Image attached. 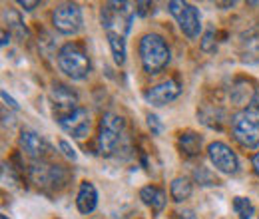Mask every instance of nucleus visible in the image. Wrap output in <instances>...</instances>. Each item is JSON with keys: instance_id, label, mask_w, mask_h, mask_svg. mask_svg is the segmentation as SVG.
<instances>
[{"instance_id": "obj_1", "label": "nucleus", "mask_w": 259, "mask_h": 219, "mask_svg": "<svg viewBox=\"0 0 259 219\" xmlns=\"http://www.w3.org/2000/svg\"><path fill=\"white\" fill-rule=\"evenodd\" d=\"M138 52H140V62H142L144 72L150 76L160 74L162 70L167 68V64L171 60L169 44L165 42L163 36L156 34V32H148L140 38Z\"/></svg>"}, {"instance_id": "obj_2", "label": "nucleus", "mask_w": 259, "mask_h": 219, "mask_svg": "<svg viewBox=\"0 0 259 219\" xmlns=\"http://www.w3.org/2000/svg\"><path fill=\"white\" fill-rule=\"evenodd\" d=\"M231 134L243 148H259V102L231 116Z\"/></svg>"}, {"instance_id": "obj_3", "label": "nucleus", "mask_w": 259, "mask_h": 219, "mask_svg": "<svg viewBox=\"0 0 259 219\" xmlns=\"http://www.w3.org/2000/svg\"><path fill=\"white\" fill-rule=\"evenodd\" d=\"M58 68L70 80H86L92 72V62L86 48L80 42H66L58 50Z\"/></svg>"}, {"instance_id": "obj_4", "label": "nucleus", "mask_w": 259, "mask_h": 219, "mask_svg": "<svg viewBox=\"0 0 259 219\" xmlns=\"http://www.w3.org/2000/svg\"><path fill=\"white\" fill-rule=\"evenodd\" d=\"M28 176H30V182L34 186L46 191V193L62 189L66 186V182L70 180V171L62 163H54V161H46V159L32 161Z\"/></svg>"}, {"instance_id": "obj_5", "label": "nucleus", "mask_w": 259, "mask_h": 219, "mask_svg": "<svg viewBox=\"0 0 259 219\" xmlns=\"http://www.w3.org/2000/svg\"><path fill=\"white\" fill-rule=\"evenodd\" d=\"M126 132V120L120 114L106 112L100 118V129L96 138V150L100 156L110 157L114 152H118L120 142Z\"/></svg>"}, {"instance_id": "obj_6", "label": "nucleus", "mask_w": 259, "mask_h": 219, "mask_svg": "<svg viewBox=\"0 0 259 219\" xmlns=\"http://www.w3.org/2000/svg\"><path fill=\"white\" fill-rule=\"evenodd\" d=\"M136 16V4L132 2H106L100 8V24L106 32L126 36Z\"/></svg>"}, {"instance_id": "obj_7", "label": "nucleus", "mask_w": 259, "mask_h": 219, "mask_svg": "<svg viewBox=\"0 0 259 219\" xmlns=\"http://www.w3.org/2000/svg\"><path fill=\"white\" fill-rule=\"evenodd\" d=\"M52 26L64 36H74L84 26V14L80 4L62 2L52 10Z\"/></svg>"}, {"instance_id": "obj_8", "label": "nucleus", "mask_w": 259, "mask_h": 219, "mask_svg": "<svg viewBox=\"0 0 259 219\" xmlns=\"http://www.w3.org/2000/svg\"><path fill=\"white\" fill-rule=\"evenodd\" d=\"M167 10L176 18L180 30L184 32L190 40L199 36V32H201V16H199V10L195 8L194 4L184 2V0H171V2H167Z\"/></svg>"}, {"instance_id": "obj_9", "label": "nucleus", "mask_w": 259, "mask_h": 219, "mask_svg": "<svg viewBox=\"0 0 259 219\" xmlns=\"http://www.w3.org/2000/svg\"><path fill=\"white\" fill-rule=\"evenodd\" d=\"M207 157L213 167L226 176H233L239 171V157L224 142H211L207 146Z\"/></svg>"}, {"instance_id": "obj_10", "label": "nucleus", "mask_w": 259, "mask_h": 219, "mask_svg": "<svg viewBox=\"0 0 259 219\" xmlns=\"http://www.w3.org/2000/svg\"><path fill=\"white\" fill-rule=\"evenodd\" d=\"M54 120L72 138H84L90 132V112L84 106L64 112V114H58V116H54Z\"/></svg>"}, {"instance_id": "obj_11", "label": "nucleus", "mask_w": 259, "mask_h": 219, "mask_svg": "<svg viewBox=\"0 0 259 219\" xmlns=\"http://www.w3.org/2000/svg\"><path fill=\"white\" fill-rule=\"evenodd\" d=\"M50 100H52V114L54 116L80 108L78 94L70 86L60 84V82H54L52 84V88H50Z\"/></svg>"}, {"instance_id": "obj_12", "label": "nucleus", "mask_w": 259, "mask_h": 219, "mask_svg": "<svg viewBox=\"0 0 259 219\" xmlns=\"http://www.w3.org/2000/svg\"><path fill=\"white\" fill-rule=\"evenodd\" d=\"M180 94H182L180 82L174 80V78H169V80H163L160 84L152 86V88L144 94V98H146L148 104H152V106H156V108H162L165 104L174 102Z\"/></svg>"}, {"instance_id": "obj_13", "label": "nucleus", "mask_w": 259, "mask_h": 219, "mask_svg": "<svg viewBox=\"0 0 259 219\" xmlns=\"http://www.w3.org/2000/svg\"><path fill=\"white\" fill-rule=\"evenodd\" d=\"M18 144H20V150H22L26 156L32 157V161L46 159V154L50 152V148H48V144L44 142V138H42L38 132L30 129V127H22V129H20Z\"/></svg>"}, {"instance_id": "obj_14", "label": "nucleus", "mask_w": 259, "mask_h": 219, "mask_svg": "<svg viewBox=\"0 0 259 219\" xmlns=\"http://www.w3.org/2000/svg\"><path fill=\"white\" fill-rule=\"evenodd\" d=\"M229 100H231V104H235L243 110V108L251 106L253 102H259V90L253 86V82H249L245 78H237L229 90Z\"/></svg>"}, {"instance_id": "obj_15", "label": "nucleus", "mask_w": 259, "mask_h": 219, "mask_svg": "<svg viewBox=\"0 0 259 219\" xmlns=\"http://www.w3.org/2000/svg\"><path fill=\"white\" fill-rule=\"evenodd\" d=\"M239 56L245 64L259 62V26H251L239 36Z\"/></svg>"}, {"instance_id": "obj_16", "label": "nucleus", "mask_w": 259, "mask_h": 219, "mask_svg": "<svg viewBox=\"0 0 259 219\" xmlns=\"http://www.w3.org/2000/svg\"><path fill=\"white\" fill-rule=\"evenodd\" d=\"M76 207L82 215H90L98 207V189L92 182H82L78 195H76Z\"/></svg>"}, {"instance_id": "obj_17", "label": "nucleus", "mask_w": 259, "mask_h": 219, "mask_svg": "<svg viewBox=\"0 0 259 219\" xmlns=\"http://www.w3.org/2000/svg\"><path fill=\"white\" fill-rule=\"evenodd\" d=\"M140 199L158 215L165 209V203H167V197H165V191L158 186H146V188L140 189Z\"/></svg>"}, {"instance_id": "obj_18", "label": "nucleus", "mask_w": 259, "mask_h": 219, "mask_svg": "<svg viewBox=\"0 0 259 219\" xmlns=\"http://www.w3.org/2000/svg\"><path fill=\"white\" fill-rule=\"evenodd\" d=\"M201 144H203L201 136H199V134H195V132H192V129L182 132V134H180V138H178V148H180L182 156L188 157V159L197 157L199 154H201Z\"/></svg>"}, {"instance_id": "obj_19", "label": "nucleus", "mask_w": 259, "mask_h": 219, "mask_svg": "<svg viewBox=\"0 0 259 219\" xmlns=\"http://www.w3.org/2000/svg\"><path fill=\"white\" fill-rule=\"evenodd\" d=\"M192 191H194V184H192V180L186 178V176H178V178H174L171 184H169V197H171L176 203H182V201L190 199V197H192Z\"/></svg>"}, {"instance_id": "obj_20", "label": "nucleus", "mask_w": 259, "mask_h": 219, "mask_svg": "<svg viewBox=\"0 0 259 219\" xmlns=\"http://www.w3.org/2000/svg\"><path fill=\"white\" fill-rule=\"evenodd\" d=\"M2 18H4V22L8 24V32H12L18 40H26V38H28V28H26L22 16H20L16 10H10V8L4 10Z\"/></svg>"}, {"instance_id": "obj_21", "label": "nucleus", "mask_w": 259, "mask_h": 219, "mask_svg": "<svg viewBox=\"0 0 259 219\" xmlns=\"http://www.w3.org/2000/svg\"><path fill=\"white\" fill-rule=\"evenodd\" d=\"M108 44H110L114 62L118 66H124L126 64V40H124V36L116 34V32H108Z\"/></svg>"}, {"instance_id": "obj_22", "label": "nucleus", "mask_w": 259, "mask_h": 219, "mask_svg": "<svg viewBox=\"0 0 259 219\" xmlns=\"http://www.w3.org/2000/svg\"><path fill=\"white\" fill-rule=\"evenodd\" d=\"M197 114H199L201 122L205 125H209V127H213V129H222V125H224V112H222V110H218V108H213V106H207V108H203V110L197 112Z\"/></svg>"}, {"instance_id": "obj_23", "label": "nucleus", "mask_w": 259, "mask_h": 219, "mask_svg": "<svg viewBox=\"0 0 259 219\" xmlns=\"http://www.w3.org/2000/svg\"><path fill=\"white\" fill-rule=\"evenodd\" d=\"M233 211H235V215L239 219H251L255 215L253 203H251L247 197H241V195L233 197Z\"/></svg>"}, {"instance_id": "obj_24", "label": "nucleus", "mask_w": 259, "mask_h": 219, "mask_svg": "<svg viewBox=\"0 0 259 219\" xmlns=\"http://www.w3.org/2000/svg\"><path fill=\"white\" fill-rule=\"evenodd\" d=\"M194 182L195 184H199V186H220V180L211 173V169L209 167H203V165H199V167H195L194 169Z\"/></svg>"}, {"instance_id": "obj_25", "label": "nucleus", "mask_w": 259, "mask_h": 219, "mask_svg": "<svg viewBox=\"0 0 259 219\" xmlns=\"http://www.w3.org/2000/svg\"><path fill=\"white\" fill-rule=\"evenodd\" d=\"M199 48H201V52H205V54L215 52V48H218V36H215V32L211 30V28L203 32V36H201V40H199Z\"/></svg>"}, {"instance_id": "obj_26", "label": "nucleus", "mask_w": 259, "mask_h": 219, "mask_svg": "<svg viewBox=\"0 0 259 219\" xmlns=\"http://www.w3.org/2000/svg\"><path fill=\"white\" fill-rule=\"evenodd\" d=\"M156 12V4L154 2H136V16L148 18Z\"/></svg>"}, {"instance_id": "obj_27", "label": "nucleus", "mask_w": 259, "mask_h": 219, "mask_svg": "<svg viewBox=\"0 0 259 219\" xmlns=\"http://www.w3.org/2000/svg\"><path fill=\"white\" fill-rule=\"evenodd\" d=\"M2 182H4L6 186H8V184H10V186H16V184H18V178H16L14 171H12V165L6 163V161L2 163Z\"/></svg>"}, {"instance_id": "obj_28", "label": "nucleus", "mask_w": 259, "mask_h": 219, "mask_svg": "<svg viewBox=\"0 0 259 219\" xmlns=\"http://www.w3.org/2000/svg\"><path fill=\"white\" fill-rule=\"evenodd\" d=\"M146 120H148V125H150V129H152V136H160L163 132V124L160 122V118L156 116V114H148L146 116Z\"/></svg>"}, {"instance_id": "obj_29", "label": "nucleus", "mask_w": 259, "mask_h": 219, "mask_svg": "<svg viewBox=\"0 0 259 219\" xmlns=\"http://www.w3.org/2000/svg\"><path fill=\"white\" fill-rule=\"evenodd\" d=\"M58 146H60V152H62V154H64V156L68 157V159L76 161L78 154H76V150H74V148H72V146H70V144H68L66 140H60V142H58Z\"/></svg>"}, {"instance_id": "obj_30", "label": "nucleus", "mask_w": 259, "mask_h": 219, "mask_svg": "<svg viewBox=\"0 0 259 219\" xmlns=\"http://www.w3.org/2000/svg\"><path fill=\"white\" fill-rule=\"evenodd\" d=\"M0 98H2V104H4V108H10V110H18V104H16V100L12 98V96H8V92L6 90H2L0 92Z\"/></svg>"}, {"instance_id": "obj_31", "label": "nucleus", "mask_w": 259, "mask_h": 219, "mask_svg": "<svg viewBox=\"0 0 259 219\" xmlns=\"http://www.w3.org/2000/svg\"><path fill=\"white\" fill-rule=\"evenodd\" d=\"M16 4H18L22 10H26V12H32L34 8H38V6H40V2H38V0H18Z\"/></svg>"}, {"instance_id": "obj_32", "label": "nucleus", "mask_w": 259, "mask_h": 219, "mask_svg": "<svg viewBox=\"0 0 259 219\" xmlns=\"http://www.w3.org/2000/svg\"><path fill=\"white\" fill-rule=\"evenodd\" d=\"M251 165H253L255 176L259 178V152H255V154H253V157H251Z\"/></svg>"}, {"instance_id": "obj_33", "label": "nucleus", "mask_w": 259, "mask_h": 219, "mask_svg": "<svg viewBox=\"0 0 259 219\" xmlns=\"http://www.w3.org/2000/svg\"><path fill=\"white\" fill-rule=\"evenodd\" d=\"M8 44H10V32L2 30V48L8 46Z\"/></svg>"}, {"instance_id": "obj_34", "label": "nucleus", "mask_w": 259, "mask_h": 219, "mask_svg": "<svg viewBox=\"0 0 259 219\" xmlns=\"http://www.w3.org/2000/svg\"><path fill=\"white\" fill-rule=\"evenodd\" d=\"M215 6H222V8L226 10V8H233L235 2H233V0H231V2H215Z\"/></svg>"}, {"instance_id": "obj_35", "label": "nucleus", "mask_w": 259, "mask_h": 219, "mask_svg": "<svg viewBox=\"0 0 259 219\" xmlns=\"http://www.w3.org/2000/svg\"><path fill=\"white\" fill-rule=\"evenodd\" d=\"M0 219H8V217H6V215H0Z\"/></svg>"}]
</instances>
